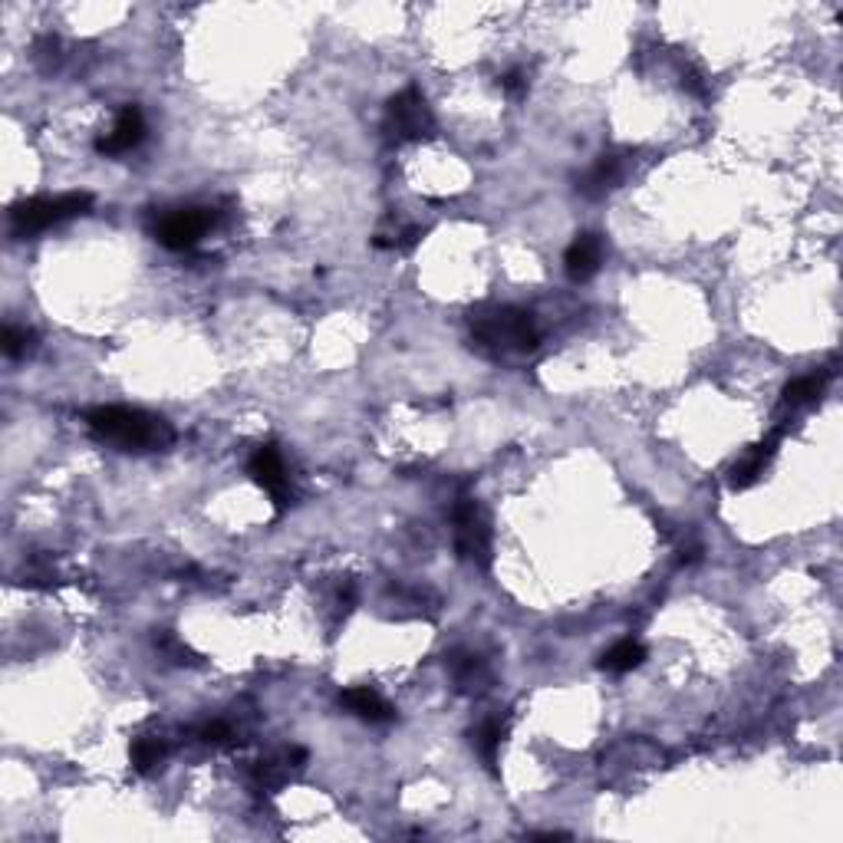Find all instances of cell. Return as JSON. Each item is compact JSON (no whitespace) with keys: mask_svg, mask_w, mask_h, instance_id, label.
<instances>
[{"mask_svg":"<svg viewBox=\"0 0 843 843\" xmlns=\"http://www.w3.org/2000/svg\"><path fill=\"white\" fill-rule=\"evenodd\" d=\"M89 207H92L89 191H66L56 198H23L10 207V231L16 237H33L63 221L89 214Z\"/></svg>","mask_w":843,"mask_h":843,"instance_id":"obj_3","label":"cell"},{"mask_svg":"<svg viewBox=\"0 0 843 843\" xmlns=\"http://www.w3.org/2000/svg\"><path fill=\"white\" fill-rule=\"evenodd\" d=\"M454 524V550L464 563H474L481 570L491 566V524L474 497H458L451 507Z\"/></svg>","mask_w":843,"mask_h":843,"instance_id":"obj_4","label":"cell"},{"mask_svg":"<svg viewBox=\"0 0 843 843\" xmlns=\"http://www.w3.org/2000/svg\"><path fill=\"white\" fill-rule=\"evenodd\" d=\"M33 342H36L33 329H26V326H3L0 349H3L7 359H23L33 349Z\"/></svg>","mask_w":843,"mask_h":843,"instance_id":"obj_18","label":"cell"},{"mask_svg":"<svg viewBox=\"0 0 843 843\" xmlns=\"http://www.w3.org/2000/svg\"><path fill=\"white\" fill-rule=\"evenodd\" d=\"M471 336L487 356H527L540 342V329L530 310L520 306H484L471 313Z\"/></svg>","mask_w":843,"mask_h":843,"instance_id":"obj_2","label":"cell"},{"mask_svg":"<svg viewBox=\"0 0 843 843\" xmlns=\"http://www.w3.org/2000/svg\"><path fill=\"white\" fill-rule=\"evenodd\" d=\"M142 138H145V115H142L138 105H125V109L119 112L112 132H105V135L95 138V151H99V155H109V158H112V155H125V151H132L135 145H142Z\"/></svg>","mask_w":843,"mask_h":843,"instance_id":"obj_10","label":"cell"},{"mask_svg":"<svg viewBox=\"0 0 843 843\" xmlns=\"http://www.w3.org/2000/svg\"><path fill=\"white\" fill-rule=\"evenodd\" d=\"M86 425L95 441L119 451H161L175 441V428L161 415L128 405H99L86 415Z\"/></svg>","mask_w":843,"mask_h":843,"instance_id":"obj_1","label":"cell"},{"mask_svg":"<svg viewBox=\"0 0 843 843\" xmlns=\"http://www.w3.org/2000/svg\"><path fill=\"white\" fill-rule=\"evenodd\" d=\"M217 214L214 207H175L168 214L158 217L155 224V240L168 250H191L211 227H214Z\"/></svg>","mask_w":843,"mask_h":843,"instance_id":"obj_6","label":"cell"},{"mask_svg":"<svg viewBox=\"0 0 843 843\" xmlns=\"http://www.w3.org/2000/svg\"><path fill=\"white\" fill-rule=\"evenodd\" d=\"M622 175H626V161H622V155H616V151H603V155L586 168V175L580 178L576 191H580L583 198H589V201L606 198V194L622 181Z\"/></svg>","mask_w":843,"mask_h":843,"instance_id":"obj_11","label":"cell"},{"mask_svg":"<svg viewBox=\"0 0 843 843\" xmlns=\"http://www.w3.org/2000/svg\"><path fill=\"white\" fill-rule=\"evenodd\" d=\"M784 431H787V425H777L764 441L751 445V451H744V458H738V461L731 464V471H728L731 491H748V487H754V484L761 481V474H764V468L771 464V458H774L777 441L784 438Z\"/></svg>","mask_w":843,"mask_h":843,"instance_id":"obj_8","label":"cell"},{"mask_svg":"<svg viewBox=\"0 0 843 843\" xmlns=\"http://www.w3.org/2000/svg\"><path fill=\"white\" fill-rule=\"evenodd\" d=\"M682 86H685L688 92H695V95H705V82H701V76H698V72L682 76Z\"/></svg>","mask_w":843,"mask_h":843,"instance_id":"obj_22","label":"cell"},{"mask_svg":"<svg viewBox=\"0 0 843 843\" xmlns=\"http://www.w3.org/2000/svg\"><path fill=\"white\" fill-rule=\"evenodd\" d=\"M642 659H645V649H642L636 639H619L616 645H609V649L599 655V668L622 675V672L639 668V665H642Z\"/></svg>","mask_w":843,"mask_h":843,"instance_id":"obj_15","label":"cell"},{"mask_svg":"<svg viewBox=\"0 0 843 843\" xmlns=\"http://www.w3.org/2000/svg\"><path fill=\"white\" fill-rule=\"evenodd\" d=\"M603 257H606V240H603V234L583 231V234H576L573 244L566 247V254H563V270H566V277H570L573 283H586L589 277H596Z\"/></svg>","mask_w":843,"mask_h":843,"instance_id":"obj_9","label":"cell"},{"mask_svg":"<svg viewBox=\"0 0 843 843\" xmlns=\"http://www.w3.org/2000/svg\"><path fill=\"white\" fill-rule=\"evenodd\" d=\"M497 86H501L507 95H514V99H517V95H524V92H527V72H524L520 66H514V69H507V72L497 79Z\"/></svg>","mask_w":843,"mask_h":843,"instance_id":"obj_20","label":"cell"},{"mask_svg":"<svg viewBox=\"0 0 843 843\" xmlns=\"http://www.w3.org/2000/svg\"><path fill=\"white\" fill-rule=\"evenodd\" d=\"M698 560H701V547H698V543H688V547H682V550H678V563H682V566L698 563Z\"/></svg>","mask_w":843,"mask_h":843,"instance_id":"obj_21","label":"cell"},{"mask_svg":"<svg viewBox=\"0 0 843 843\" xmlns=\"http://www.w3.org/2000/svg\"><path fill=\"white\" fill-rule=\"evenodd\" d=\"M507 738V721H501V718H487V721H481L477 724V731L471 734V744H474V751L484 757V764L494 771V764H497V754H501V741Z\"/></svg>","mask_w":843,"mask_h":843,"instance_id":"obj_16","label":"cell"},{"mask_svg":"<svg viewBox=\"0 0 843 843\" xmlns=\"http://www.w3.org/2000/svg\"><path fill=\"white\" fill-rule=\"evenodd\" d=\"M448 668H451V678H454L458 692H464V695L484 692L487 682H491V672H487V665L477 652H451Z\"/></svg>","mask_w":843,"mask_h":843,"instance_id":"obj_13","label":"cell"},{"mask_svg":"<svg viewBox=\"0 0 843 843\" xmlns=\"http://www.w3.org/2000/svg\"><path fill=\"white\" fill-rule=\"evenodd\" d=\"M382 128L395 142H418L435 132V115L425 102V95L415 86H405L385 102V122Z\"/></svg>","mask_w":843,"mask_h":843,"instance_id":"obj_5","label":"cell"},{"mask_svg":"<svg viewBox=\"0 0 843 843\" xmlns=\"http://www.w3.org/2000/svg\"><path fill=\"white\" fill-rule=\"evenodd\" d=\"M827 382H830V372H807V375H797V379H790V382L784 385L780 405H784L787 412L807 408V405H813V402L823 395Z\"/></svg>","mask_w":843,"mask_h":843,"instance_id":"obj_14","label":"cell"},{"mask_svg":"<svg viewBox=\"0 0 843 843\" xmlns=\"http://www.w3.org/2000/svg\"><path fill=\"white\" fill-rule=\"evenodd\" d=\"M247 474L254 477V484H260L270 494L277 510H286L293 504V491H290V481H286V464H283V454L277 451V445H260L247 461Z\"/></svg>","mask_w":843,"mask_h":843,"instance_id":"obj_7","label":"cell"},{"mask_svg":"<svg viewBox=\"0 0 843 843\" xmlns=\"http://www.w3.org/2000/svg\"><path fill=\"white\" fill-rule=\"evenodd\" d=\"M198 738H201L204 744H231L237 734H234V724H231L227 718H211V721H204V724L198 728Z\"/></svg>","mask_w":843,"mask_h":843,"instance_id":"obj_19","label":"cell"},{"mask_svg":"<svg viewBox=\"0 0 843 843\" xmlns=\"http://www.w3.org/2000/svg\"><path fill=\"white\" fill-rule=\"evenodd\" d=\"M339 705H342L349 715H356L359 721H369V724H385V721L395 718V708H392L375 688H369V685L346 688V692L339 695Z\"/></svg>","mask_w":843,"mask_h":843,"instance_id":"obj_12","label":"cell"},{"mask_svg":"<svg viewBox=\"0 0 843 843\" xmlns=\"http://www.w3.org/2000/svg\"><path fill=\"white\" fill-rule=\"evenodd\" d=\"M128 761L138 774H151L165 761V744L158 738H135L128 744Z\"/></svg>","mask_w":843,"mask_h":843,"instance_id":"obj_17","label":"cell"}]
</instances>
